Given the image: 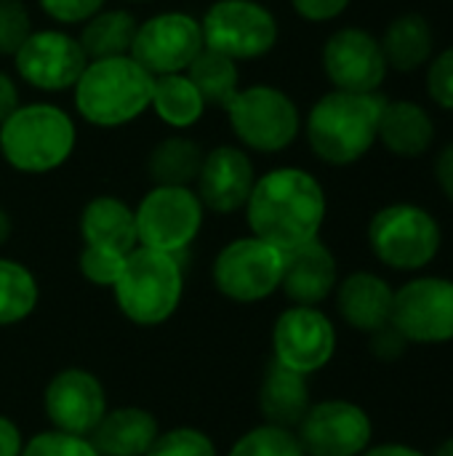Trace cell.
I'll return each mask as SVG.
<instances>
[{
    "mask_svg": "<svg viewBox=\"0 0 453 456\" xmlns=\"http://www.w3.org/2000/svg\"><path fill=\"white\" fill-rule=\"evenodd\" d=\"M243 211L251 235L291 251L320 238L328 200L318 176L296 166H280L256 176Z\"/></svg>",
    "mask_w": 453,
    "mask_h": 456,
    "instance_id": "cell-1",
    "label": "cell"
},
{
    "mask_svg": "<svg viewBox=\"0 0 453 456\" xmlns=\"http://www.w3.org/2000/svg\"><path fill=\"white\" fill-rule=\"evenodd\" d=\"M387 104L382 94H350L331 88L307 112L304 134L318 160L352 166L371 152L379 136V118Z\"/></svg>",
    "mask_w": 453,
    "mask_h": 456,
    "instance_id": "cell-2",
    "label": "cell"
},
{
    "mask_svg": "<svg viewBox=\"0 0 453 456\" xmlns=\"http://www.w3.org/2000/svg\"><path fill=\"white\" fill-rule=\"evenodd\" d=\"M155 77L133 56L93 59L72 86L77 115L96 128H120L150 110Z\"/></svg>",
    "mask_w": 453,
    "mask_h": 456,
    "instance_id": "cell-3",
    "label": "cell"
},
{
    "mask_svg": "<svg viewBox=\"0 0 453 456\" xmlns=\"http://www.w3.org/2000/svg\"><path fill=\"white\" fill-rule=\"evenodd\" d=\"M75 147L72 115L48 102L19 104L0 123V158L19 174H51L72 158Z\"/></svg>",
    "mask_w": 453,
    "mask_h": 456,
    "instance_id": "cell-4",
    "label": "cell"
},
{
    "mask_svg": "<svg viewBox=\"0 0 453 456\" xmlns=\"http://www.w3.org/2000/svg\"><path fill=\"white\" fill-rule=\"evenodd\" d=\"M112 297L125 321L155 329L171 321L184 297V270L179 256L136 246L112 286Z\"/></svg>",
    "mask_w": 453,
    "mask_h": 456,
    "instance_id": "cell-5",
    "label": "cell"
},
{
    "mask_svg": "<svg viewBox=\"0 0 453 456\" xmlns=\"http://www.w3.org/2000/svg\"><path fill=\"white\" fill-rule=\"evenodd\" d=\"M371 254L395 273H419L435 262L443 246L438 219L417 203H390L368 222Z\"/></svg>",
    "mask_w": 453,
    "mask_h": 456,
    "instance_id": "cell-6",
    "label": "cell"
},
{
    "mask_svg": "<svg viewBox=\"0 0 453 456\" xmlns=\"http://www.w3.org/2000/svg\"><path fill=\"white\" fill-rule=\"evenodd\" d=\"M224 112L243 150L259 155H275L288 150L302 131V115L296 102L283 88L267 83L240 86L238 94L227 102Z\"/></svg>",
    "mask_w": 453,
    "mask_h": 456,
    "instance_id": "cell-7",
    "label": "cell"
},
{
    "mask_svg": "<svg viewBox=\"0 0 453 456\" xmlns=\"http://www.w3.org/2000/svg\"><path fill=\"white\" fill-rule=\"evenodd\" d=\"M133 216L142 248L179 256L198 240L206 208L192 187L152 184V190L136 203Z\"/></svg>",
    "mask_w": 453,
    "mask_h": 456,
    "instance_id": "cell-8",
    "label": "cell"
},
{
    "mask_svg": "<svg viewBox=\"0 0 453 456\" xmlns=\"http://www.w3.org/2000/svg\"><path fill=\"white\" fill-rule=\"evenodd\" d=\"M203 43L232 61L267 56L280 37L275 13L259 0H216L200 19Z\"/></svg>",
    "mask_w": 453,
    "mask_h": 456,
    "instance_id": "cell-9",
    "label": "cell"
},
{
    "mask_svg": "<svg viewBox=\"0 0 453 456\" xmlns=\"http://www.w3.org/2000/svg\"><path fill=\"white\" fill-rule=\"evenodd\" d=\"M211 275L224 299L256 305L280 291L283 251L256 235L235 238L216 254Z\"/></svg>",
    "mask_w": 453,
    "mask_h": 456,
    "instance_id": "cell-10",
    "label": "cell"
},
{
    "mask_svg": "<svg viewBox=\"0 0 453 456\" xmlns=\"http://www.w3.org/2000/svg\"><path fill=\"white\" fill-rule=\"evenodd\" d=\"M390 323L409 345L453 342V281L419 275L395 289Z\"/></svg>",
    "mask_w": 453,
    "mask_h": 456,
    "instance_id": "cell-11",
    "label": "cell"
},
{
    "mask_svg": "<svg viewBox=\"0 0 453 456\" xmlns=\"http://www.w3.org/2000/svg\"><path fill=\"white\" fill-rule=\"evenodd\" d=\"M206 48L200 19L187 11H160L139 24L131 56L152 75L187 72Z\"/></svg>",
    "mask_w": 453,
    "mask_h": 456,
    "instance_id": "cell-12",
    "label": "cell"
},
{
    "mask_svg": "<svg viewBox=\"0 0 453 456\" xmlns=\"http://www.w3.org/2000/svg\"><path fill=\"white\" fill-rule=\"evenodd\" d=\"M336 355L334 321L320 307H286L272 326V361L312 377Z\"/></svg>",
    "mask_w": 453,
    "mask_h": 456,
    "instance_id": "cell-13",
    "label": "cell"
},
{
    "mask_svg": "<svg viewBox=\"0 0 453 456\" xmlns=\"http://www.w3.org/2000/svg\"><path fill=\"white\" fill-rule=\"evenodd\" d=\"M307 456H360L374 438L368 411L344 398L312 403L294 430Z\"/></svg>",
    "mask_w": 453,
    "mask_h": 456,
    "instance_id": "cell-14",
    "label": "cell"
},
{
    "mask_svg": "<svg viewBox=\"0 0 453 456\" xmlns=\"http://www.w3.org/2000/svg\"><path fill=\"white\" fill-rule=\"evenodd\" d=\"M88 56L83 53L77 37L64 29H32L24 45L13 53L16 75L45 94L72 91L80 72L85 69Z\"/></svg>",
    "mask_w": 453,
    "mask_h": 456,
    "instance_id": "cell-15",
    "label": "cell"
},
{
    "mask_svg": "<svg viewBox=\"0 0 453 456\" xmlns=\"http://www.w3.org/2000/svg\"><path fill=\"white\" fill-rule=\"evenodd\" d=\"M323 72L336 91L379 94L390 67L376 35L363 27L336 29L320 53Z\"/></svg>",
    "mask_w": 453,
    "mask_h": 456,
    "instance_id": "cell-16",
    "label": "cell"
},
{
    "mask_svg": "<svg viewBox=\"0 0 453 456\" xmlns=\"http://www.w3.org/2000/svg\"><path fill=\"white\" fill-rule=\"evenodd\" d=\"M43 409L51 422V430L88 438L107 414L109 403L101 379L88 369L72 366L56 371L48 379L43 393Z\"/></svg>",
    "mask_w": 453,
    "mask_h": 456,
    "instance_id": "cell-17",
    "label": "cell"
},
{
    "mask_svg": "<svg viewBox=\"0 0 453 456\" xmlns=\"http://www.w3.org/2000/svg\"><path fill=\"white\" fill-rule=\"evenodd\" d=\"M254 182L256 171L251 155L243 147L222 144L206 152L192 190L198 192L206 211L235 214L246 208Z\"/></svg>",
    "mask_w": 453,
    "mask_h": 456,
    "instance_id": "cell-18",
    "label": "cell"
},
{
    "mask_svg": "<svg viewBox=\"0 0 453 456\" xmlns=\"http://www.w3.org/2000/svg\"><path fill=\"white\" fill-rule=\"evenodd\" d=\"M339 286V265L334 251L320 240L302 243L283 251V281L280 291L296 307H318L334 297Z\"/></svg>",
    "mask_w": 453,
    "mask_h": 456,
    "instance_id": "cell-19",
    "label": "cell"
},
{
    "mask_svg": "<svg viewBox=\"0 0 453 456\" xmlns=\"http://www.w3.org/2000/svg\"><path fill=\"white\" fill-rule=\"evenodd\" d=\"M334 294L342 321L366 337L384 329L392 318L395 289L376 273L368 270L350 273L344 281H339Z\"/></svg>",
    "mask_w": 453,
    "mask_h": 456,
    "instance_id": "cell-20",
    "label": "cell"
},
{
    "mask_svg": "<svg viewBox=\"0 0 453 456\" xmlns=\"http://www.w3.org/2000/svg\"><path fill=\"white\" fill-rule=\"evenodd\" d=\"M158 436L160 425L152 411L142 406H117L107 409L88 441L99 456H147Z\"/></svg>",
    "mask_w": 453,
    "mask_h": 456,
    "instance_id": "cell-21",
    "label": "cell"
},
{
    "mask_svg": "<svg viewBox=\"0 0 453 456\" xmlns=\"http://www.w3.org/2000/svg\"><path fill=\"white\" fill-rule=\"evenodd\" d=\"M80 238L83 246L109 248L117 254H131L139 246L133 208L115 195H96L80 211Z\"/></svg>",
    "mask_w": 453,
    "mask_h": 456,
    "instance_id": "cell-22",
    "label": "cell"
},
{
    "mask_svg": "<svg viewBox=\"0 0 453 456\" xmlns=\"http://www.w3.org/2000/svg\"><path fill=\"white\" fill-rule=\"evenodd\" d=\"M312 406L310 377L296 374L278 361H270L259 385V411L267 425L296 430Z\"/></svg>",
    "mask_w": 453,
    "mask_h": 456,
    "instance_id": "cell-23",
    "label": "cell"
},
{
    "mask_svg": "<svg viewBox=\"0 0 453 456\" xmlns=\"http://www.w3.org/2000/svg\"><path fill=\"white\" fill-rule=\"evenodd\" d=\"M376 142H382L398 158H419L435 142V120L419 102L387 99L379 118Z\"/></svg>",
    "mask_w": 453,
    "mask_h": 456,
    "instance_id": "cell-24",
    "label": "cell"
},
{
    "mask_svg": "<svg viewBox=\"0 0 453 456\" xmlns=\"http://www.w3.org/2000/svg\"><path fill=\"white\" fill-rule=\"evenodd\" d=\"M387 67L395 72H417L435 56V32L425 13L409 11L395 16L379 37Z\"/></svg>",
    "mask_w": 453,
    "mask_h": 456,
    "instance_id": "cell-25",
    "label": "cell"
},
{
    "mask_svg": "<svg viewBox=\"0 0 453 456\" xmlns=\"http://www.w3.org/2000/svg\"><path fill=\"white\" fill-rule=\"evenodd\" d=\"M203 158L206 150L200 142L184 134H171L152 147L147 158V174L152 184L160 187H192L198 182Z\"/></svg>",
    "mask_w": 453,
    "mask_h": 456,
    "instance_id": "cell-26",
    "label": "cell"
},
{
    "mask_svg": "<svg viewBox=\"0 0 453 456\" xmlns=\"http://www.w3.org/2000/svg\"><path fill=\"white\" fill-rule=\"evenodd\" d=\"M136 29H139V21L131 11L101 8L83 24L77 43L83 53L88 56V61L109 59V56H131Z\"/></svg>",
    "mask_w": 453,
    "mask_h": 456,
    "instance_id": "cell-27",
    "label": "cell"
},
{
    "mask_svg": "<svg viewBox=\"0 0 453 456\" xmlns=\"http://www.w3.org/2000/svg\"><path fill=\"white\" fill-rule=\"evenodd\" d=\"M206 107H208L206 99L200 96L195 83L187 77V72L155 77L150 110H155V115L166 126H171L176 131H184V128L195 126L203 118Z\"/></svg>",
    "mask_w": 453,
    "mask_h": 456,
    "instance_id": "cell-28",
    "label": "cell"
},
{
    "mask_svg": "<svg viewBox=\"0 0 453 456\" xmlns=\"http://www.w3.org/2000/svg\"><path fill=\"white\" fill-rule=\"evenodd\" d=\"M40 302V286L32 270L16 259L0 256V329L27 321Z\"/></svg>",
    "mask_w": 453,
    "mask_h": 456,
    "instance_id": "cell-29",
    "label": "cell"
},
{
    "mask_svg": "<svg viewBox=\"0 0 453 456\" xmlns=\"http://www.w3.org/2000/svg\"><path fill=\"white\" fill-rule=\"evenodd\" d=\"M187 77L195 83V88L200 91V96L206 99V104H219L222 110L227 107V102L238 94L240 88V69L238 61L203 48L198 53V59L190 64Z\"/></svg>",
    "mask_w": 453,
    "mask_h": 456,
    "instance_id": "cell-30",
    "label": "cell"
},
{
    "mask_svg": "<svg viewBox=\"0 0 453 456\" xmlns=\"http://www.w3.org/2000/svg\"><path fill=\"white\" fill-rule=\"evenodd\" d=\"M227 456H307L296 433L275 425H256L248 433H243Z\"/></svg>",
    "mask_w": 453,
    "mask_h": 456,
    "instance_id": "cell-31",
    "label": "cell"
},
{
    "mask_svg": "<svg viewBox=\"0 0 453 456\" xmlns=\"http://www.w3.org/2000/svg\"><path fill=\"white\" fill-rule=\"evenodd\" d=\"M147 456H219L216 444L198 428H174L160 430L158 441Z\"/></svg>",
    "mask_w": 453,
    "mask_h": 456,
    "instance_id": "cell-32",
    "label": "cell"
},
{
    "mask_svg": "<svg viewBox=\"0 0 453 456\" xmlns=\"http://www.w3.org/2000/svg\"><path fill=\"white\" fill-rule=\"evenodd\" d=\"M125 256L128 254H117L109 248H96V246H83L80 256H77V270L80 275L99 289H112L125 267Z\"/></svg>",
    "mask_w": 453,
    "mask_h": 456,
    "instance_id": "cell-33",
    "label": "cell"
},
{
    "mask_svg": "<svg viewBox=\"0 0 453 456\" xmlns=\"http://www.w3.org/2000/svg\"><path fill=\"white\" fill-rule=\"evenodd\" d=\"M21 456H99L93 444L83 436H67L59 430H43L24 441Z\"/></svg>",
    "mask_w": 453,
    "mask_h": 456,
    "instance_id": "cell-34",
    "label": "cell"
},
{
    "mask_svg": "<svg viewBox=\"0 0 453 456\" xmlns=\"http://www.w3.org/2000/svg\"><path fill=\"white\" fill-rule=\"evenodd\" d=\"M32 32V19L24 3L0 0V56H11L24 45Z\"/></svg>",
    "mask_w": 453,
    "mask_h": 456,
    "instance_id": "cell-35",
    "label": "cell"
},
{
    "mask_svg": "<svg viewBox=\"0 0 453 456\" xmlns=\"http://www.w3.org/2000/svg\"><path fill=\"white\" fill-rule=\"evenodd\" d=\"M427 94L441 107L453 112V45L443 48L427 64Z\"/></svg>",
    "mask_w": 453,
    "mask_h": 456,
    "instance_id": "cell-36",
    "label": "cell"
},
{
    "mask_svg": "<svg viewBox=\"0 0 453 456\" xmlns=\"http://www.w3.org/2000/svg\"><path fill=\"white\" fill-rule=\"evenodd\" d=\"M37 5L56 24L72 27L85 24L93 13H99L104 8V0H37Z\"/></svg>",
    "mask_w": 453,
    "mask_h": 456,
    "instance_id": "cell-37",
    "label": "cell"
},
{
    "mask_svg": "<svg viewBox=\"0 0 453 456\" xmlns=\"http://www.w3.org/2000/svg\"><path fill=\"white\" fill-rule=\"evenodd\" d=\"M368 350H371L374 358H379L384 363H395V361H400L406 355L409 342L403 339V334L392 323H387L384 329L368 334Z\"/></svg>",
    "mask_w": 453,
    "mask_h": 456,
    "instance_id": "cell-38",
    "label": "cell"
},
{
    "mask_svg": "<svg viewBox=\"0 0 453 456\" xmlns=\"http://www.w3.org/2000/svg\"><path fill=\"white\" fill-rule=\"evenodd\" d=\"M352 0H291V8L296 16H302L310 24H326L339 19Z\"/></svg>",
    "mask_w": 453,
    "mask_h": 456,
    "instance_id": "cell-39",
    "label": "cell"
},
{
    "mask_svg": "<svg viewBox=\"0 0 453 456\" xmlns=\"http://www.w3.org/2000/svg\"><path fill=\"white\" fill-rule=\"evenodd\" d=\"M435 182L453 203V142H449L435 158Z\"/></svg>",
    "mask_w": 453,
    "mask_h": 456,
    "instance_id": "cell-40",
    "label": "cell"
},
{
    "mask_svg": "<svg viewBox=\"0 0 453 456\" xmlns=\"http://www.w3.org/2000/svg\"><path fill=\"white\" fill-rule=\"evenodd\" d=\"M24 452V436L16 428L13 419L0 414V456H21Z\"/></svg>",
    "mask_w": 453,
    "mask_h": 456,
    "instance_id": "cell-41",
    "label": "cell"
},
{
    "mask_svg": "<svg viewBox=\"0 0 453 456\" xmlns=\"http://www.w3.org/2000/svg\"><path fill=\"white\" fill-rule=\"evenodd\" d=\"M19 104H21V102H19V86H16V80H13L8 72L0 69V123H3Z\"/></svg>",
    "mask_w": 453,
    "mask_h": 456,
    "instance_id": "cell-42",
    "label": "cell"
},
{
    "mask_svg": "<svg viewBox=\"0 0 453 456\" xmlns=\"http://www.w3.org/2000/svg\"><path fill=\"white\" fill-rule=\"evenodd\" d=\"M360 456H427L425 452L406 446V444H379V446H368Z\"/></svg>",
    "mask_w": 453,
    "mask_h": 456,
    "instance_id": "cell-43",
    "label": "cell"
},
{
    "mask_svg": "<svg viewBox=\"0 0 453 456\" xmlns=\"http://www.w3.org/2000/svg\"><path fill=\"white\" fill-rule=\"evenodd\" d=\"M11 232H13V222H11V214L5 208H0V248L11 240Z\"/></svg>",
    "mask_w": 453,
    "mask_h": 456,
    "instance_id": "cell-44",
    "label": "cell"
},
{
    "mask_svg": "<svg viewBox=\"0 0 453 456\" xmlns=\"http://www.w3.org/2000/svg\"><path fill=\"white\" fill-rule=\"evenodd\" d=\"M433 456H453V436L451 438H446V441L435 449V454Z\"/></svg>",
    "mask_w": 453,
    "mask_h": 456,
    "instance_id": "cell-45",
    "label": "cell"
},
{
    "mask_svg": "<svg viewBox=\"0 0 453 456\" xmlns=\"http://www.w3.org/2000/svg\"><path fill=\"white\" fill-rule=\"evenodd\" d=\"M131 3H147V0H131Z\"/></svg>",
    "mask_w": 453,
    "mask_h": 456,
    "instance_id": "cell-46",
    "label": "cell"
}]
</instances>
